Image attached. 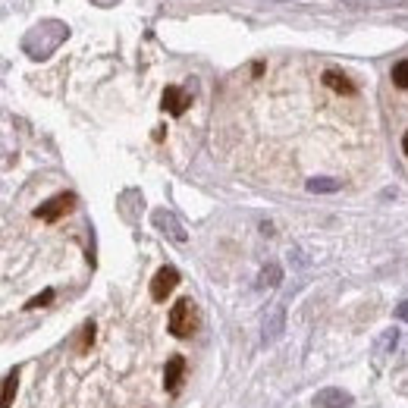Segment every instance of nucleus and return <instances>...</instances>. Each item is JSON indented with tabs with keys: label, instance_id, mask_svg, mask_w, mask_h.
I'll list each match as a JSON object with an SVG mask.
<instances>
[{
	"label": "nucleus",
	"instance_id": "obj_9",
	"mask_svg": "<svg viewBox=\"0 0 408 408\" xmlns=\"http://www.w3.org/2000/svg\"><path fill=\"white\" fill-rule=\"evenodd\" d=\"M183 374H185V358L183 355H173L166 361V371H164V390L173 393L179 390V383H183Z\"/></svg>",
	"mask_w": 408,
	"mask_h": 408
},
{
	"label": "nucleus",
	"instance_id": "obj_11",
	"mask_svg": "<svg viewBox=\"0 0 408 408\" xmlns=\"http://www.w3.org/2000/svg\"><path fill=\"white\" fill-rule=\"evenodd\" d=\"M283 283V267L279 264H264L258 273V289H273Z\"/></svg>",
	"mask_w": 408,
	"mask_h": 408
},
{
	"label": "nucleus",
	"instance_id": "obj_1",
	"mask_svg": "<svg viewBox=\"0 0 408 408\" xmlns=\"http://www.w3.org/2000/svg\"><path fill=\"white\" fill-rule=\"evenodd\" d=\"M170 333L176 339H189L195 333V305L189 298H179L170 311Z\"/></svg>",
	"mask_w": 408,
	"mask_h": 408
},
{
	"label": "nucleus",
	"instance_id": "obj_15",
	"mask_svg": "<svg viewBox=\"0 0 408 408\" xmlns=\"http://www.w3.org/2000/svg\"><path fill=\"white\" fill-rule=\"evenodd\" d=\"M51 302H53V289H44L41 296H35V298H29V302H25V311H35V308L51 305Z\"/></svg>",
	"mask_w": 408,
	"mask_h": 408
},
{
	"label": "nucleus",
	"instance_id": "obj_6",
	"mask_svg": "<svg viewBox=\"0 0 408 408\" xmlns=\"http://www.w3.org/2000/svg\"><path fill=\"white\" fill-rule=\"evenodd\" d=\"M151 220H154V226H157L160 232H166V236L173 239V242L183 245L185 239H189V236H185V230H183V223H179V220L173 217L170 211H154V217H151Z\"/></svg>",
	"mask_w": 408,
	"mask_h": 408
},
{
	"label": "nucleus",
	"instance_id": "obj_3",
	"mask_svg": "<svg viewBox=\"0 0 408 408\" xmlns=\"http://www.w3.org/2000/svg\"><path fill=\"white\" fill-rule=\"evenodd\" d=\"M176 286H179V270H176V267H160V270L154 273V279H151V298H154V302H164Z\"/></svg>",
	"mask_w": 408,
	"mask_h": 408
},
{
	"label": "nucleus",
	"instance_id": "obj_12",
	"mask_svg": "<svg viewBox=\"0 0 408 408\" xmlns=\"http://www.w3.org/2000/svg\"><path fill=\"white\" fill-rule=\"evenodd\" d=\"M339 179H330V176H314L308 179V192H317V195H330V192H339Z\"/></svg>",
	"mask_w": 408,
	"mask_h": 408
},
{
	"label": "nucleus",
	"instance_id": "obj_4",
	"mask_svg": "<svg viewBox=\"0 0 408 408\" xmlns=\"http://www.w3.org/2000/svg\"><path fill=\"white\" fill-rule=\"evenodd\" d=\"M72 204H76V198H72L70 192H63V195H53L51 202L38 204V207H35V217H38V220H44V223H53V220L63 217V213L70 211Z\"/></svg>",
	"mask_w": 408,
	"mask_h": 408
},
{
	"label": "nucleus",
	"instance_id": "obj_13",
	"mask_svg": "<svg viewBox=\"0 0 408 408\" xmlns=\"http://www.w3.org/2000/svg\"><path fill=\"white\" fill-rule=\"evenodd\" d=\"M16 386H19V371H10L4 380V408L13 405V399H16Z\"/></svg>",
	"mask_w": 408,
	"mask_h": 408
},
{
	"label": "nucleus",
	"instance_id": "obj_7",
	"mask_svg": "<svg viewBox=\"0 0 408 408\" xmlns=\"http://www.w3.org/2000/svg\"><path fill=\"white\" fill-rule=\"evenodd\" d=\"M164 110L166 113H173V117H183L185 110H189V104H192V95L189 91H183V88H176V85H166V91H164Z\"/></svg>",
	"mask_w": 408,
	"mask_h": 408
},
{
	"label": "nucleus",
	"instance_id": "obj_8",
	"mask_svg": "<svg viewBox=\"0 0 408 408\" xmlns=\"http://www.w3.org/2000/svg\"><path fill=\"white\" fill-rule=\"evenodd\" d=\"M352 402H355V399L346 390H336V386H327V390H320L317 396H314V405L317 408H352Z\"/></svg>",
	"mask_w": 408,
	"mask_h": 408
},
{
	"label": "nucleus",
	"instance_id": "obj_5",
	"mask_svg": "<svg viewBox=\"0 0 408 408\" xmlns=\"http://www.w3.org/2000/svg\"><path fill=\"white\" fill-rule=\"evenodd\" d=\"M286 330V308H273L270 314L264 317V327H261V343L273 346Z\"/></svg>",
	"mask_w": 408,
	"mask_h": 408
},
{
	"label": "nucleus",
	"instance_id": "obj_16",
	"mask_svg": "<svg viewBox=\"0 0 408 408\" xmlns=\"http://www.w3.org/2000/svg\"><path fill=\"white\" fill-rule=\"evenodd\" d=\"M396 320H405V324H408V298L396 305Z\"/></svg>",
	"mask_w": 408,
	"mask_h": 408
},
{
	"label": "nucleus",
	"instance_id": "obj_2",
	"mask_svg": "<svg viewBox=\"0 0 408 408\" xmlns=\"http://www.w3.org/2000/svg\"><path fill=\"white\" fill-rule=\"evenodd\" d=\"M349 13H380V10H408V0H339Z\"/></svg>",
	"mask_w": 408,
	"mask_h": 408
},
{
	"label": "nucleus",
	"instance_id": "obj_10",
	"mask_svg": "<svg viewBox=\"0 0 408 408\" xmlns=\"http://www.w3.org/2000/svg\"><path fill=\"white\" fill-rule=\"evenodd\" d=\"M324 85L327 88H333L336 95H355V85H352V79L349 76H343V72H336V70H327L324 72Z\"/></svg>",
	"mask_w": 408,
	"mask_h": 408
},
{
	"label": "nucleus",
	"instance_id": "obj_14",
	"mask_svg": "<svg viewBox=\"0 0 408 408\" xmlns=\"http://www.w3.org/2000/svg\"><path fill=\"white\" fill-rule=\"evenodd\" d=\"M393 85L396 88H408V60H399L396 66H393Z\"/></svg>",
	"mask_w": 408,
	"mask_h": 408
},
{
	"label": "nucleus",
	"instance_id": "obj_17",
	"mask_svg": "<svg viewBox=\"0 0 408 408\" xmlns=\"http://www.w3.org/2000/svg\"><path fill=\"white\" fill-rule=\"evenodd\" d=\"M402 151H405V157H408V132L402 136Z\"/></svg>",
	"mask_w": 408,
	"mask_h": 408
}]
</instances>
